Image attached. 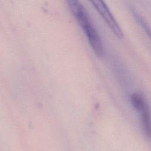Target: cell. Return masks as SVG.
Listing matches in <instances>:
<instances>
[{
	"label": "cell",
	"instance_id": "1",
	"mask_svg": "<svg viewBox=\"0 0 151 151\" xmlns=\"http://www.w3.org/2000/svg\"><path fill=\"white\" fill-rule=\"evenodd\" d=\"M68 3L71 12L84 31L94 52L97 56H102L103 46L101 40L86 9L77 1H69Z\"/></svg>",
	"mask_w": 151,
	"mask_h": 151
},
{
	"label": "cell",
	"instance_id": "2",
	"mask_svg": "<svg viewBox=\"0 0 151 151\" xmlns=\"http://www.w3.org/2000/svg\"><path fill=\"white\" fill-rule=\"evenodd\" d=\"M131 102L133 107L139 111L140 120L143 133L151 140V110L145 98L139 93L131 96Z\"/></svg>",
	"mask_w": 151,
	"mask_h": 151
},
{
	"label": "cell",
	"instance_id": "3",
	"mask_svg": "<svg viewBox=\"0 0 151 151\" xmlns=\"http://www.w3.org/2000/svg\"><path fill=\"white\" fill-rule=\"evenodd\" d=\"M91 3H93L97 11L100 14V15L106 21L113 32L118 38H122L123 37V32L104 2L101 1H93Z\"/></svg>",
	"mask_w": 151,
	"mask_h": 151
},
{
	"label": "cell",
	"instance_id": "4",
	"mask_svg": "<svg viewBox=\"0 0 151 151\" xmlns=\"http://www.w3.org/2000/svg\"><path fill=\"white\" fill-rule=\"evenodd\" d=\"M136 18H137V19L139 20V21L140 22L141 25H142V26L145 28V29H146V31L148 32V34L150 35V37H151V31H150V29H149V28H148V27L147 26V25L146 24V23L145 22V21H144L143 19H142V18H141L140 17H139V16L136 17Z\"/></svg>",
	"mask_w": 151,
	"mask_h": 151
}]
</instances>
